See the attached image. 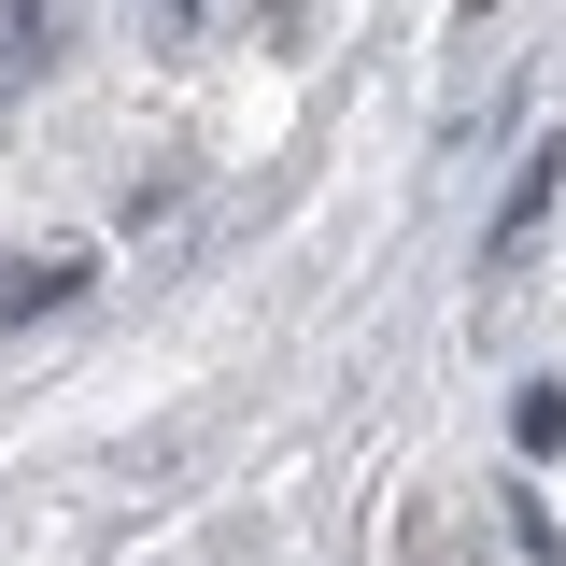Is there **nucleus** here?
Wrapping results in <instances>:
<instances>
[{
  "label": "nucleus",
  "instance_id": "f257e3e1",
  "mask_svg": "<svg viewBox=\"0 0 566 566\" xmlns=\"http://www.w3.org/2000/svg\"><path fill=\"white\" fill-rule=\"evenodd\" d=\"M71 29H85L71 0H0V99H29V85L71 57Z\"/></svg>",
  "mask_w": 566,
  "mask_h": 566
},
{
  "label": "nucleus",
  "instance_id": "f03ea898",
  "mask_svg": "<svg viewBox=\"0 0 566 566\" xmlns=\"http://www.w3.org/2000/svg\"><path fill=\"white\" fill-rule=\"evenodd\" d=\"M382 566H482V524H468L453 495H411L397 538H382Z\"/></svg>",
  "mask_w": 566,
  "mask_h": 566
},
{
  "label": "nucleus",
  "instance_id": "7ed1b4c3",
  "mask_svg": "<svg viewBox=\"0 0 566 566\" xmlns=\"http://www.w3.org/2000/svg\"><path fill=\"white\" fill-rule=\"evenodd\" d=\"M212 14H227V0H128V29L156 43V57H199V43H212Z\"/></svg>",
  "mask_w": 566,
  "mask_h": 566
},
{
  "label": "nucleus",
  "instance_id": "20e7f679",
  "mask_svg": "<svg viewBox=\"0 0 566 566\" xmlns=\"http://www.w3.org/2000/svg\"><path fill=\"white\" fill-rule=\"evenodd\" d=\"M71 255H0V326H29V312H43V297H71Z\"/></svg>",
  "mask_w": 566,
  "mask_h": 566
}]
</instances>
